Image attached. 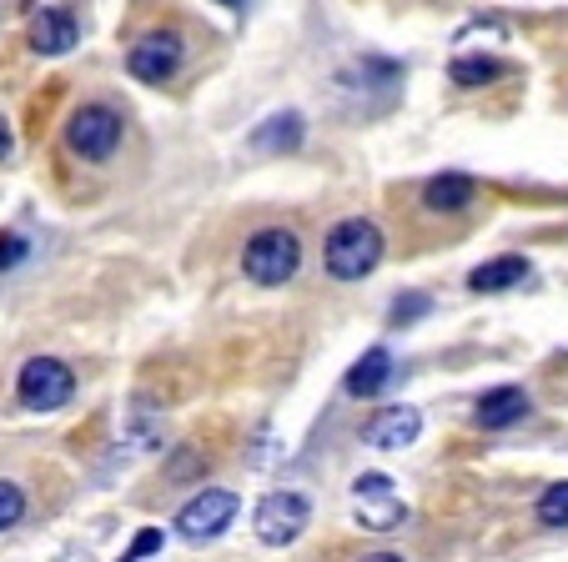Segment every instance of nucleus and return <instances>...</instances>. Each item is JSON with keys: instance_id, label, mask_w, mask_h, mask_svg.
<instances>
[{"instance_id": "nucleus-1", "label": "nucleus", "mask_w": 568, "mask_h": 562, "mask_svg": "<svg viewBox=\"0 0 568 562\" xmlns=\"http://www.w3.org/2000/svg\"><path fill=\"white\" fill-rule=\"evenodd\" d=\"M322 262H327V272H333L337 282H363V276H373L377 262H383V232H377V222H367V216L337 222L327 246H322Z\"/></svg>"}, {"instance_id": "nucleus-2", "label": "nucleus", "mask_w": 568, "mask_h": 562, "mask_svg": "<svg viewBox=\"0 0 568 562\" xmlns=\"http://www.w3.org/2000/svg\"><path fill=\"white\" fill-rule=\"evenodd\" d=\"M297 266H302V242L287 226H262V232H252L247 246H242V272H247L257 287H282V282L297 276Z\"/></svg>"}, {"instance_id": "nucleus-3", "label": "nucleus", "mask_w": 568, "mask_h": 562, "mask_svg": "<svg viewBox=\"0 0 568 562\" xmlns=\"http://www.w3.org/2000/svg\"><path fill=\"white\" fill-rule=\"evenodd\" d=\"M75 392V377L61 357H31L16 371V397H21L26 412H55L65 407Z\"/></svg>"}, {"instance_id": "nucleus-4", "label": "nucleus", "mask_w": 568, "mask_h": 562, "mask_svg": "<svg viewBox=\"0 0 568 562\" xmlns=\"http://www.w3.org/2000/svg\"><path fill=\"white\" fill-rule=\"evenodd\" d=\"M121 116L111 106H101V101H91V106H81L71 121H65V146H71V156L81 161H111L121 146Z\"/></svg>"}, {"instance_id": "nucleus-5", "label": "nucleus", "mask_w": 568, "mask_h": 562, "mask_svg": "<svg viewBox=\"0 0 568 562\" xmlns=\"http://www.w3.org/2000/svg\"><path fill=\"white\" fill-rule=\"evenodd\" d=\"M186 61V41L176 31H151L126 51V71L141 85H166Z\"/></svg>"}, {"instance_id": "nucleus-6", "label": "nucleus", "mask_w": 568, "mask_h": 562, "mask_svg": "<svg viewBox=\"0 0 568 562\" xmlns=\"http://www.w3.org/2000/svg\"><path fill=\"white\" fill-rule=\"evenodd\" d=\"M236 508H242V502H236V492L206 488V492H196L182 512H176V532H182L186 542H212V538H222V532L232 528Z\"/></svg>"}, {"instance_id": "nucleus-7", "label": "nucleus", "mask_w": 568, "mask_h": 562, "mask_svg": "<svg viewBox=\"0 0 568 562\" xmlns=\"http://www.w3.org/2000/svg\"><path fill=\"white\" fill-rule=\"evenodd\" d=\"M353 512L367 532H393L397 522L408 518V508H403V498H397L393 478H383V472H363V478L353 482Z\"/></svg>"}, {"instance_id": "nucleus-8", "label": "nucleus", "mask_w": 568, "mask_h": 562, "mask_svg": "<svg viewBox=\"0 0 568 562\" xmlns=\"http://www.w3.org/2000/svg\"><path fill=\"white\" fill-rule=\"evenodd\" d=\"M307 518H312V502L302 492H267L257 508V538L267 548H287L307 532Z\"/></svg>"}, {"instance_id": "nucleus-9", "label": "nucleus", "mask_w": 568, "mask_h": 562, "mask_svg": "<svg viewBox=\"0 0 568 562\" xmlns=\"http://www.w3.org/2000/svg\"><path fill=\"white\" fill-rule=\"evenodd\" d=\"M26 35H31L36 55H65L81 41V25H75V16L65 11V6H41V11L31 16V31Z\"/></svg>"}, {"instance_id": "nucleus-10", "label": "nucleus", "mask_w": 568, "mask_h": 562, "mask_svg": "<svg viewBox=\"0 0 568 562\" xmlns=\"http://www.w3.org/2000/svg\"><path fill=\"white\" fill-rule=\"evenodd\" d=\"M423 432V412L418 407H387V412H377L373 422H367V442L383 447V452H403V447H413Z\"/></svg>"}, {"instance_id": "nucleus-11", "label": "nucleus", "mask_w": 568, "mask_h": 562, "mask_svg": "<svg viewBox=\"0 0 568 562\" xmlns=\"http://www.w3.org/2000/svg\"><path fill=\"white\" fill-rule=\"evenodd\" d=\"M302 141H307V121H302L297 111H277V116H267L252 131L247 146L257 151V156H282V151H297Z\"/></svg>"}, {"instance_id": "nucleus-12", "label": "nucleus", "mask_w": 568, "mask_h": 562, "mask_svg": "<svg viewBox=\"0 0 568 562\" xmlns=\"http://www.w3.org/2000/svg\"><path fill=\"white\" fill-rule=\"evenodd\" d=\"M473 196H478V181L463 176V171H438L433 181H423V206H428V212L453 216V212H463Z\"/></svg>"}, {"instance_id": "nucleus-13", "label": "nucleus", "mask_w": 568, "mask_h": 562, "mask_svg": "<svg viewBox=\"0 0 568 562\" xmlns=\"http://www.w3.org/2000/svg\"><path fill=\"white\" fill-rule=\"evenodd\" d=\"M473 417H478V427H488V432L514 427V422H524V417H528V392H524V387H494V392L478 397Z\"/></svg>"}, {"instance_id": "nucleus-14", "label": "nucleus", "mask_w": 568, "mask_h": 562, "mask_svg": "<svg viewBox=\"0 0 568 562\" xmlns=\"http://www.w3.org/2000/svg\"><path fill=\"white\" fill-rule=\"evenodd\" d=\"M397 81H403V65L397 61H383V55H363V61H353L343 75H337V85H357V96H367V91H383V96H393Z\"/></svg>"}, {"instance_id": "nucleus-15", "label": "nucleus", "mask_w": 568, "mask_h": 562, "mask_svg": "<svg viewBox=\"0 0 568 562\" xmlns=\"http://www.w3.org/2000/svg\"><path fill=\"white\" fill-rule=\"evenodd\" d=\"M387 382H393V351L387 347H367L347 371V392L353 397H377Z\"/></svg>"}, {"instance_id": "nucleus-16", "label": "nucleus", "mask_w": 568, "mask_h": 562, "mask_svg": "<svg viewBox=\"0 0 568 562\" xmlns=\"http://www.w3.org/2000/svg\"><path fill=\"white\" fill-rule=\"evenodd\" d=\"M524 276H528L524 256H494V262L473 266V272H468V287L473 292H508V287H518Z\"/></svg>"}, {"instance_id": "nucleus-17", "label": "nucleus", "mask_w": 568, "mask_h": 562, "mask_svg": "<svg viewBox=\"0 0 568 562\" xmlns=\"http://www.w3.org/2000/svg\"><path fill=\"white\" fill-rule=\"evenodd\" d=\"M504 75V61L498 55H458V61L448 65V81L463 85V91H478V85L498 81Z\"/></svg>"}, {"instance_id": "nucleus-18", "label": "nucleus", "mask_w": 568, "mask_h": 562, "mask_svg": "<svg viewBox=\"0 0 568 562\" xmlns=\"http://www.w3.org/2000/svg\"><path fill=\"white\" fill-rule=\"evenodd\" d=\"M131 442L136 447H156L161 442V412L146 402V397H136V407H131Z\"/></svg>"}, {"instance_id": "nucleus-19", "label": "nucleus", "mask_w": 568, "mask_h": 562, "mask_svg": "<svg viewBox=\"0 0 568 562\" xmlns=\"http://www.w3.org/2000/svg\"><path fill=\"white\" fill-rule=\"evenodd\" d=\"M538 522H544V528H568V482H554V488L538 498Z\"/></svg>"}, {"instance_id": "nucleus-20", "label": "nucleus", "mask_w": 568, "mask_h": 562, "mask_svg": "<svg viewBox=\"0 0 568 562\" xmlns=\"http://www.w3.org/2000/svg\"><path fill=\"white\" fill-rule=\"evenodd\" d=\"M21 518H26V492H21V482L0 478V532H11Z\"/></svg>"}, {"instance_id": "nucleus-21", "label": "nucleus", "mask_w": 568, "mask_h": 562, "mask_svg": "<svg viewBox=\"0 0 568 562\" xmlns=\"http://www.w3.org/2000/svg\"><path fill=\"white\" fill-rule=\"evenodd\" d=\"M156 548H161V528H141V532H136V542H131V548L121 552V562H141V558H151Z\"/></svg>"}, {"instance_id": "nucleus-22", "label": "nucleus", "mask_w": 568, "mask_h": 562, "mask_svg": "<svg viewBox=\"0 0 568 562\" xmlns=\"http://www.w3.org/2000/svg\"><path fill=\"white\" fill-rule=\"evenodd\" d=\"M433 302L428 297H403V302H393V321H413V317H423Z\"/></svg>"}, {"instance_id": "nucleus-23", "label": "nucleus", "mask_w": 568, "mask_h": 562, "mask_svg": "<svg viewBox=\"0 0 568 562\" xmlns=\"http://www.w3.org/2000/svg\"><path fill=\"white\" fill-rule=\"evenodd\" d=\"M196 467H206V462H202V452H192V447H182V457H176V462L166 467V478H192Z\"/></svg>"}, {"instance_id": "nucleus-24", "label": "nucleus", "mask_w": 568, "mask_h": 562, "mask_svg": "<svg viewBox=\"0 0 568 562\" xmlns=\"http://www.w3.org/2000/svg\"><path fill=\"white\" fill-rule=\"evenodd\" d=\"M26 256V242L21 236H6V242H0V266H16Z\"/></svg>"}, {"instance_id": "nucleus-25", "label": "nucleus", "mask_w": 568, "mask_h": 562, "mask_svg": "<svg viewBox=\"0 0 568 562\" xmlns=\"http://www.w3.org/2000/svg\"><path fill=\"white\" fill-rule=\"evenodd\" d=\"M11 146H16V136H11V126H6V116H0V161L11 156Z\"/></svg>"}, {"instance_id": "nucleus-26", "label": "nucleus", "mask_w": 568, "mask_h": 562, "mask_svg": "<svg viewBox=\"0 0 568 562\" xmlns=\"http://www.w3.org/2000/svg\"><path fill=\"white\" fill-rule=\"evenodd\" d=\"M363 562H403L397 552H373V558H363Z\"/></svg>"}, {"instance_id": "nucleus-27", "label": "nucleus", "mask_w": 568, "mask_h": 562, "mask_svg": "<svg viewBox=\"0 0 568 562\" xmlns=\"http://www.w3.org/2000/svg\"><path fill=\"white\" fill-rule=\"evenodd\" d=\"M222 6H232V11H242V6H247V0H222Z\"/></svg>"}]
</instances>
